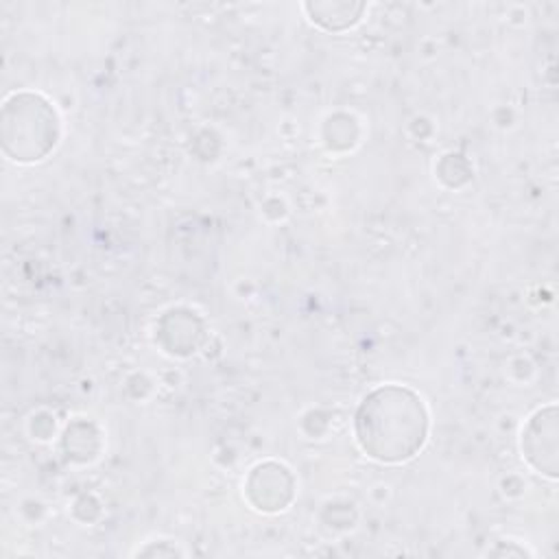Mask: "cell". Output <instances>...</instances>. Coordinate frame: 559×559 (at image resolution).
I'll return each instance as SVG.
<instances>
[{"label": "cell", "instance_id": "obj_1", "mask_svg": "<svg viewBox=\"0 0 559 559\" xmlns=\"http://www.w3.org/2000/svg\"><path fill=\"white\" fill-rule=\"evenodd\" d=\"M428 415L421 400L404 386H382L369 393L356 415L360 448L384 463L411 459L424 443Z\"/></svg>", "mask_w": 559, "mask_h": 559}]
</instances>
